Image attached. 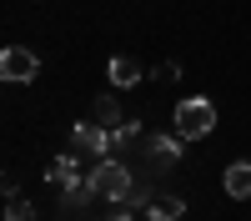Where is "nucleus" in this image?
<instances>
[{
	"label": "nucleus",
	"instance_id": "nucleus-1",
	"mask_svg": "<svg viewBox=\"0 0 251 221\" xmlns=\"http://www.w3.org/2000/svg\"><path fill=\"white\" fill-rule=\"evenodd\" d=\"M91 176V186L106 196V201H136V206H146V196L136 191V176L126 171V161H116V156H100L96 166L86 171Z\"/></svg>",
	"mask_w": 251,
	"mask_h": 221
},
{
	"label": "nucleus",
	"instance_id": "nucleus-2",
	"mask_svg": "<svg viewBox=\"0 0 251 221\" xmlns=\"http://www.w3.org/2000/svg\"><path fill=\"white\" fill-rule=\"evenodd\" d=\"M176 131L186 141H201V136H211L216 131V106L206 96H186L181 106H176Z\"/></svg>",
	"mask_w": 251,
	"mask_h": 221
},
{
	"label": "nucleus",
	"instance_id": "nucleus-3",
	"mask_svg": "<svg viewBox=\"0 0 251 221\" xmlns=\"http://www.w3.org/2000/svg\"><path fill=\"white\" fill-rule=\"evenodd\" d=\"M0 75H5L10 86H30V80L40 75V55L25 50V46H5L0 50Z\"/></svg>",
	"mask_w": 251,
	"mask_h": 221
},
{
	"label": "nucleus",
	"instance_id": "nucleus-4",
	"mask_svg": "<svg viewBox=\"0 0 251 221\" xmlns=\"http://www.w3.org/2000/svg\"><path fill=\"white\" fill-rule=\"evenodd\" d=\"M181 151H186V136L181 131H151V141H146V156H151L156 171H171L181 161Z\"/></svg>",
	"mask_w": 251,
	"mask_h": 221
},
{
	"label": "nucleus",
	"instance_id": "nucleus-5",
	"mask_svg": "<svg viewBox=\"0 0 251 221\" xmlns=\"http://www.w3.org/2000/svg\"><path fill=\"white\" fill-rule=\"evenodd\" d=\"M71 146L86 151V156H111V151H116V146H111V131L100 126V121H80V126L71 131Z\"/></svg>",
	"mask_w": 251,
	"mask_h": 221
},
{
	"label": "nucleus",
	"instance_id": "nucleus-6",
	"mask_svg": "<svg viewBox=\"0 0 251 221\" xmlns=\"http://www.w3.org/2000/svg\"><path fill=\"white\" fill-rule=\"evenodd\" d=\"M146 221H181V211H186V201L181 196H171V191H146Z\"/></svg>",
	"mask_w": 251,
	"mask_h": 221
},
{
	"label": "nucleus",
	"instance_id": "nucleus-7",
	"mask_svg": "<svg viewBox=\"0 0 251 221\" xmlns=\"http://www.w3.org/2000/svg\"><path fill=\"white\" fill-rule=\"evenodd\" d=\"M221 186H226V196L246 201L251 196V161H231V166L221 171Z\"/></svg>",
	"mask_w": 251,
	"mask_h": 221
},
{
	"label": "nucleus",
	"instance_id": "nucleus-8",
	"mask_svg": "<svg viewBox=\"0 0 251 221\" xmlns=\"http://www.w3.org/2000/svg\"><path fill=\"white\" fill-rule=\"evenodd\" d=\"M106 75H111V86H136V80L146 75V66L136 55H111V66H106Z\"/></svg>",
	"mask_w": 251,
	"mask_h": 221
},
{
	"label": "nucleus",
	"instance_id": "nucleus-9",
	"mask_svg": "<svg viewBox=\"0 0 251 221\" xmlns=\"http://www.w3.org/2000/svg\"><path fill=\"white\" fill-rule=\"evenodd\" d=\"M80 176H86V171H80L75 156H55L50 166H46V181H50V186H71V181H80Z\"/></svg>",
	"mask_w": 251,
	"mask_h": 221
},
{
	"label": "nucleus",
	"instance_id": "nucleus-10",
	"mask_svg": "<svg viewBox=\"0 0 251 221\" xmlns=\"http://www.w3.org/2000/svg\"><path fill=\"white\" fill-rule=\"evenodd\" d=\"M60 196H66V211H80V206H91L100 191L91 186V176H80V181H71V186H60Z\"/></svg>",
	"mask_w": 251,
	"mask_h": 221
},
{
	"label": "nucleus",
	"instance_id": "nucleus-11",
	"mask_svg": "<svg viewBox=\"0 0 251 221\" xmlns=\"http://www.w3.org/2000/svg\"><path fill=\"white\" fill-rule=\"evenodd\" d=\"M91 121H100L106 131L121 126V106H116V96H96V106H91Z\"/></svg>",
	"mask_w": 251,
	"mask_h": 221
},
{
	"label": "nucleus",
	"instance_id": "nucleus-12",
	"mask_svg": "<svg viewBox=\"0 0 251 221\" xmlns=\"http://www.w3.org/2000/svg\"><path fill=\"white\" fill-rule=\"evenodd\" d=\"M5 201H10V206H5V221H35V206H30L20 191H15V196H5Z\"/></svg>",
	"mask_w": 251,
	"mask_h": 221
},
{
	"label": "nucleus",
	"instance_id": "nucleus-13",
	"mask_svg": "<svg viewBox=\"0 0 251 221\" xmlns=\"http://www.w3.org/2000/svg\"><path fill=\"white\" fill-rule=\"evenodd\" d=\"M136 136H141V121H121V126L111 131V146H131Z\"/></svg>",
	"mask_w": 251,
	"mask_h": 221
}]
</instances>
